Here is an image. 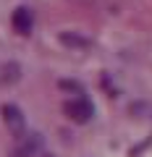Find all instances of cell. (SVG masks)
<instances>
[{
  "label": "cell",
  "mask_w": 152,
  "mask_h": 157,
  "mask_svg": "<svg viewBox=\"0 0 152 157\" xmlns=\"http://www.w3.org/2000/svg\"><path fill=\"white\" fill-rule=\"evenodd\" d=\"M3 115H6V123L11 126L13 131H24V118H21V113H18V107H13V105H6L3 107Z\"/></svg>",
  "instance_id": "3"
},
{
  "label": "cell",
  "mask_w": 152,
  "mask_h": 157,
  "mask_svg": "<svg viewBox=\"0 0 152 157\" xmlns=\"http://www.w3.org/2000/svg\"><path fill=\"white\" fill-rule=\"evenodd\" d=\"M11 26H13V32H18V34H24V37H26V34L32 32V26H34L32 11H29V8H16V11H13V16H11Z\"/></svg>",
  "instance_id": "2"
},
{
  "label": "cell",
  "mask_w": 152,
  "mask_h": 157,
  "mask_svg": "<svg viewBox=\"0 0 152 157\" xmlns=\"http://www.w3.org/2000/svg\"><path fill=\"white\" fill-rule=\"evenodd\" d=\"M63 110H66V115L71 118V121H76V123H87V121L95 115V107H92V102L87 100V97H73V100H68L66 105H63Z\"/></svg>",
  "instance_id": "1"
},
{
  "label": "cell",
  "mask_w": 152,
  "mask_h": 157,
  "mask_svg": "<svg viewBox=\"0 0 152 157\" xmlns=\"http://www.w3.org/2000/svg\"><path fill=\"white\" fill-rule=\"evenodd\" d=\"M63 42L66 45H73V47H87L89 42L87 39H79V37H71V34H63Z\"/></svg>",
  "instance_id": "4"
}]
</instances>
